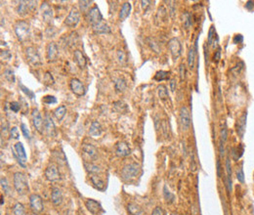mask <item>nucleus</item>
<instances>
[{"label": "nucleus", "mask_w": 254, "mask_h": 215, "mask_svg": "<svg viewBox=\"0 0 254 215\" xmlns=\"http://www.w3.org/2000/svg\"><path fill=\"white\" fill-rule=\"evenodd\" d=\"M32 122L33 125L37 131L39 133H43L44 130V119L41 116L39 110L37 109H34L32 110Z\"/></svg>", "instance_id": "dca6fc26"}, {"label": "nucleus", "mask_w": 254, "mask_h": 215, "mask_svg": "<svg viewBox=\"0 0 254 215\" xmlns=\"http://www.w3.org/2000/svg\"><path fill=\"white\" fill-rule=\"evenodd\" d=\"M10 134H11V137H12L13 139H19V137H20V133H19V130L17 127H12L10 129Z\"/></svg>", "instance_id": "603ef678"}, {"label": "nucleus", "mask_w": 254, "mask_h": 215, "mask_svg": "<svg viewBox=\"0 0 254 215\" xmlns=\"http://www.w3.org/2000/svg\"><path fill=\"white\" fill-rule=\"evenodd\" d=\"M1 205H3V196H1Z\"/></svg>", "instance_id": "338daca9"}, {"label": "nucleus", "mask_w": 254, "mask_h": 215, "mask_svg": "<svg viewBox=\"0 0 254 215\" xmlns=\"http://www.w3.org/2000/svg\"><path fill=\"white\" fill-rule=\"evenodd\" d=\"M88 133L91 137H93V138H98V137H100L101 135H102L103 128L98 121H93L90 125V128H89Z\"/></svg>", "instance_id": "412c9836"}, {"label": "nucleus", "mask_w": 254, "mask_h": 215, "mask_svg": "<svg viewBox=\"0 0 254 215\" xmlns=\"http://www.w3.org/2000/svg\"><path fill=\"white\" fill-rule=\"evenodd\" d=\"M233 41H234V43H236V44H238V43H241L242 41H244V36H242L241 34H237V35H235V37H234V39H233Z\"/></svg>", "instance_id": "052dcab7"}, {"label": "nucleus", "mask_w": 254, "mask_h": 215, "mask_svg": "<svg viewBox=\"0 0 254 215\" xmlns=\"http://www.w3.org/2000/svg\"><path fill=\"white\" fill-rule=\"evenodd\" d=\"M36 3V1H21L17 10L18 14L22 17L27 16L29 10H34Z\"/></svg>", "instance_id": "ddd939ff"}, {"label": "nucleus", "mask_w": 254, "mask_h": 215, "mask_svg": "<svg viewBox=\"0 0 254 215\" xmlns=\"http://www.w3.org/2000/svg\"><path fill=\"white\" fill-rule=\"evenodd\" d=\"M13 184L15 190L18 192L19 195H25L29 190L27 177L22 172H16L14 174Z\"/></svg>", "instance_id": "f257e3e1"}, {"label": "nucleus", "mask_w": 254, "mask_h": 215, "mask_svg": "<svg viewBox=\"0 0 254 215\" xmlns=\"http://www.w3.org/2000/svg\"><path fill=\"white\" fill-rule=\"evenodd\" d=\"M117 59H118V62L120 63L121 65L126 64L127 57H126V54L122 50H118V52H117Z\"/></svg>", "instance_id": "49530a36"}, {"label": "nucleus", "mask_w": 254, "mask_h": 215, "mask_svg": "<svg viewBox=\"0 0 254 215\" xmlns=\"http://www.w3.org/2000/svg\"><path fill=\"white\" fill-rule=\"evenodd\" d=\"M130 12H131V4H130V2L123 3V5L121 6L120 12H119V20L120 21L125 20L130 15Z\"/></svg>", "instance_id": "a878e982"}, {"label": "nucleus", "mask_w": 254, "mask_h": 215, "mask_svg": "<svg viewBox=\"0 0 254 215\" xmlns=\"http://www.w3.org/2000/svg\"><path fill=\"white\" fill-rule=\"evenodd\" d=\"M245 8L247 9V10H249V11H251L254 8V2L253 1H247V2H246V4H245Z\"/></svg>", "instance_id": "e2e57ef3"}, {"label": "nucleus", "mask_w": 254, "mask_h": 215, "mask_svg": "<svg viewBox=\"0 0 254 215\" xmlns=\"http://www.w3.org/2000/svg\"><path fill=\"white\" fill-rule=\"evenodd\" d=\"M40 11H41V15H42L44 22L47 24H51L54 18V13H53V10H52L50 4H48L47 2H43L42 4H41Z\"/></svg>", "instance_id": "f8f14e48"}, {"label": "nucleus", "mask_w": 254, "mask_h": 215, "mask_svg": "<svg viewBox=\"0 0 254 215\" xmlns=\"http://www.w3.org/2000/svg\"><path fill=\"white\" fill-rule=\"evenodd\" d=\"M152 215H165V212H164V210L161 208V207L156 206L155 208L152 210Z\"/></svg>", "instance_id": "4d7b16f0"}, {"label": "nucleus", "mask_w": 254, "mask_h": 215, "mask_svg": "<svg viewBox=\"0 0 254 215\" xmlns=\"http://www.w3.org/2000/svg\"><path fill=\"white\" fill-rule=\"evenodd\" d=\"M80 21V13L76 8H72L70 10V12L69 13V15L66 16V20H65V25H68L69 28H75L78 25Z\"/></svg>", "instance_id": "6e6552de"}, {"label": "nucleus", "mask_w": 254, "mask_h": 215, "mask_svg": "<svg viewBox=\"0 0 254 215\" xmlns=\"http://www.w3.org/2000/svg\"><path fill=\"white\" fill-rule=\"evenodd\" d=\"M163 196L164 199L168 202V203H172L175 201V196L174 194L170 192V190L168 189L167 185H164L163 186Z\"/></svg>", "instance_id": "473e14b6"}, {"label": "nucleus", "mask_w": 254, "mask_h": 215, "mask_svg": "<svg viewBox=\"0 0 254 215\" xmlns=\"http://www.w3.org/2000/svg\"><path fill=\"white\" fill-rule=\"evenodd\" d=\"M180 122L183 130L187 131L190 126V114L188 107L183 106L180 109Z\"/></svg>", "instance_id": "9b49d317"}, {"label": "nucleus", "mask_w": 254, "mask_h": 215, "mask_svg": "<svg viewBox=\"0 0 254 215\" xmlns=\"http://www.w3.org/2000/svg\"><path fill=\"white\" fill-rule=\"evenodd\" d=\"M79 9L81 12L83 13H88V11L90 10V5L92 4V1H79Z\"/></svg>", "instance_id": "ea45409f"}, {"label": "nucleus", "mask_w": 254, "mask_h": 215, "mask_svg": "<svg viewBox=\"0 0 254 215\" xmlns=\"http://www.w3.org/2000/svg\"><path fill=\"white\" fill-rule=\"evenodd\" d=\"M21 130H22V132H23V134H24V136L25 137V138H27V139H31V134H29V130H28V126H27V125H25V123H22V124H21Z\"/></svg>", "instance_id": "09e8293b"}, {"label": "nucleus", "mask_w": 254, "mask_h": 215, "mask_svg": "<svg viewBox=\"0 0 254 215\" xmlns=\"http://www.w3.org/2000/svg\"><path fill=\"white\" fill-rule=\"evenodd\" d=\"M82 150H83L84 153L91 159H93V161H95V159L98 158V151H97L96 148L93 145H91V144H84V145L82 146Z\"/></svg>", "instance_id": "4be33fe9"}, {"label": "nucleus", "mask_w": 254, "mask_h": 215, "mask_svg": "<svg viewBox=\"0 0 254 215\" xmlns=\"http://www.w3.org/2000/svg\"><path fill=\"white\" fill-rule=\"evenodd\" d=\"M141 3H142V7H143V9L146 11L147 10V7L150 6V3H152V2L151 1H141Z\"/></svg>", "instance_id": "0e129e2a"}, {"label": "nucleus", "mask_w": 254, "mask_h": 215, "mask_svg": "<svg viewBox=\"0 0 254 215\" xmlns=\"http://www.w3.org/2000/svg\"><path fill=\"white\" fill-rule=\"evenodd\" d=\"M246 118H247V113H244L242 116L238 119L237 122V132L241 138H244L245 127H246Z\"/></svg>", "instance_id": "aec40b11"}, {"label": "nucleus", "mask_w": 254, "mask_h": 215, "mask_svg": "<svg viewBox=\"0 0 254 215\" xmlns=\"http://www.w3.org/2000/svg\"><path fill=\"white\" fill-rule=\"evenodd\" d=\"M4 75V77L6 80H8L9 82H15V75H14V70L11 69H6L3 72Z\"/></svg>", "instance_id": "58836bf2"}, {"label": "nucleus", "mask_w": 254, "mask_h": 215, "mask_svg": "<svg viewBox=\"0 0 254 215\" xmlns=\"http://www.w3.org/2000/svg\"><path fill=\"white\" fill-rule=\"evenodd\" d=\"M148 41H149V45L152 47V49H154L155 52H158L159 51V48H158V44L155 42L154 39L152 38H148Z\"/></svg>", "instance_id": "864d4df0"}, {"label": "nucleus", "mask_w": 254, "mask_h": 215, "mask_svg": "<svg viewBox=\"0 0 254 215\" xmlns=\"http://www.w3.org/2000/svg\"><path fill=\"white\" fill-rule=\"evenodd\" d=\"M168 49H169L174 60H177L180 57L182 52V46L180 41L177 38H171L169 40V42H168Z\"/></svg>", "instance_id": "9d476101"}, {"label": "nucleus", "mask_w": 254, "mask_h": 215, "mask_svg": "<svg viewBox=\"0 0 254 215\" xmlns=\"http://www.w3.org/2000/svg\"><path fill=\"white\" fill-rule=\"evenodd\" d=\"M226 171H227V177L232 178V165L229 158H226Z\"/></svg>", "instance_id": "3c124183"}, {"label": "nucleus", "mask_w": 254, "mask_h": 215, "mask_svg": "<svg viewBox=\"0 0 254 215\" xmlns=\"http://www.w3.org/2000/svg\"><path fill=\"white\" fill-rule=\"evenodd\" d=\"M115 154H117V157L120 158H125L127 155H129L131 154V149L128 146V144L126 142H123V141H120L117 144V148H115Z\"/></svg>", "instance_id": "6ab92c4d"}, {"label": "nucleus", "mask_w": 254, "mask_h": 215, "mask_svg": "<svg viewBox=\"0 0 254 215\" xmlns=\"http://www.w3.org/2000/svg\"><path fill=\"white\" fill-rule=\"evenodd\" d=\"M44 131L49 137H54L56 135L55 124L48 113L45 114V118H44Z\"/></svg>", "instance_id": "a211bd4d"}, {"label": "nucleus", "mask_w": 254, "mask_h": 215, "mask_svg": "<svg viewBox=\"0 0 254 215\" xmlns=\"http://www.w3.org/2000/svg\"><path fill=\"white\" fill-rule=\"evenodd\" d=\"M25 54H27V59L28 61L31 63L33 66H39L42 64L41 61L40 55L34 47H28L25 50Z\"/></svg>", "instance_id": "1a4fd4ad"}, {"label": "nucleus", "mask_w": 254, "mask_h": 215, "mask_svg": "<svg viewBox=\"0 0 254 215\" xmlns=\"http://www.w3.org/2000/svg\"><path fill=\"white\" fill-rule=\"evenodd\" d=\"M216 36V32H215V28L213 25H211L210 29L208 31V45H211L213 43V38H215Z\"/></svg>", "instance_id": "a18cd8bd"}, {"label": "nucleus", "mask_w": 254, "mask_h": 215, "mask_svg": "<svg viewBox=\"0 0 254 215\" xmlns=\"http://www.w3.org/2000/svg\"><path fill=\"white\" fill-rule=\"evenodd\" d=\"M224 144L223 141L220 140V143H219V154H220V157L224 158L225 157V149H224Z\"/></svg>", "instance_id": "bf43d9fd"}, {"label": "nucleus", "mask_w": 254, "mask_h": 215, "mask_svg": "<svg viewBox=\"0 0 254 215\" xmlns=\"http://www.w3.org/2000/svg\"><path fill=\"white\" fill-rule=\"evenodd\" d=\"M13 213L14 215H27L25 213V206L20 202H17L13 207Z\"/></svg>", "instance_id": "f704fd0d"}, {"label": "nucleus", "mask_w": 254, "mask_h": 215, "mask_svg": "<svg viewBox=\"0 0 254 215\" xmlns=\"http://www.w3.org/2000/svg\"><path fill=\"white\" fill-rule=\"evenodd\" d=\"M10 109L14 113H18L21 110V104L18 102H11L10 103Z\"/></svg>", "instance_id": "8fccbe9b"}, {"label": "nucleus", "mask_w": 254, "mask_h": 215, "mask_svg": "<svg viewBox=\"0 0 254 215\" xmlns=\"http://www.w3.org/2000/svg\"><path fill=\"white\" fill-rule=\"evenodd\" d=\"M66 113V107L65 106H60L54 110V116L59 121H61L65 117Z\"/></svg>", "instance_id": "c756f323"}, {"label": "nucleus", "mask_w": 254, "mask_h": 215, "mask_svg": "<svg viewBox=\"0 0 254 215\" xmlns=\"http://www.w3.org/2000/svg\"><path fill=\"white\" fill-rule=\"evenodd\" d=\"M42 103L47 104V105H52V104L57 103V99H56L54 96L47 95V96H44V97L42 98Z\"/></svg>", "instance_id": "c03bdc74"}, {"label": "nucleus", "mask_w": 254, "mask_h": 215, "mask_svg": "<svg viewBox=\"0 0 254 215\" xmlns=\"http://www.w3.org/2000/svg\"><path fill=\"white\" fill-rule=\"evenodd\" d=\"M127 210L131 215H145L144 210L141 208L139 205H137L136 203H128L127 205Z\"/></svg>", "instance_id": "cd10ccee"}, {"label": "nucleus", "mask_w": 254, "mask_h": 215, "mask_svg": "<svg viewBox=\"0 0 254 215\" xmlns=\"http://www.w3.org/2000/svg\"><path fill=\"white\" fill-rule=\"evenodd\" d=\"M183 17H184V20H183V22H184V27L186 28H189L192 25V16H190V14L189 12H185Z\"/></svg>", "instance_id": "a19ab883"}, {"label": "nucleus", "mask_w": 254, "mask_h": 215, "mask_svg": "<svg viewBox=\"0 0 254 215\" xmlns=\"http://www.w3.org/2000/svg\"><path fill=\"white\" fill-rule=\"evenodd\" d=\"M85 206H86L87 210L90 212L92 215H100L101 212H103V207L101 205V203L98 202L95 199H89L85 202Z\"/></svg>", "instance_id": "4468645a"}, {"label": "nucleus", "mask_w": 254, "mask_h": 215, "mask_svg": "<svg viewBox=\"0 0 254 215\" xmlns=\"http://www.w3.org/2000/svg\"><path fill=\"white\" fill-rule=\"evenodd\" d=\"M158 92L159 98L161 100H165L166 98H168V96H169L168 91H167V88H166V86H164V85H159V86L158 87Z\"/></svg>", "instance_id": "e433bc0d"}, {"label": "nucleus", "mask_w": 254, "mask_h": 215, "mask_svg": "<svg viewBox=\"0 0 254 215\" xmlns=\"http://www.w3.org/2000/svg\"><path fill=\"white\" fill-rule=\"evenodd\" d=\"M139 172H140V165L136 163V162H131V163H128L125 166H123L120 175L123 180L129 181L136 178L139 175Z\"/></svg>", "instance_id": "7ed1b4c3"}, {"label": "nucleus", "mask_w": 254, "mask_h": 215, "mask_svg": "<svg viewBox=\"0 0 254 215\" xmlns=\"http://www.w3.org/2000/svg\"><path fill=\"white\" fill-rule=\"evenodd\" d=\"M171 90L172 91H174L175 90V87H174V84H175V81L174 80H171Z\"/></svg>", "instance_id": "69168bd1"}, {"label": "nucleus", "mask_w": 254, "mask_h": 215, "mask_svg": "<svg viewBox=\"0 0 254 215\" xmlns=\"http://www.w3.org/2000/svg\"><path fill=\"white\" fill-rule=\"evenodd\" d=\"M19 87L21 88V90L23 91L24 93H25V95H27L28 98H31V99H34V93H33V92H32L31 90H29V89H28V87H25L23 83H20V84H19Z\"/></svg>", "instance_id": "79ce46f5"}, {"label": "nucleus", "mask_w": 254, "mask_h": 215, "mask_svg": "<svg viewBox=\"0 0 254 215\" xmlns=\"http://www.w3.org/2000/svg\"><path fill=\"white\" fill-rule=\"evenodd\" d=\"M220 59H221V51H220V49H218L214 55V61L216 63H218L220 61Z\"/></svg>", "instance_id": "680f3d73"}, {"label": "nucleus", "mask_w": 254, "mask_h": 215, "mask_svg": "<svg viewBox=\"0 0 254 215\" xmlns=\"http://www.w3.org/2000/svg\"><path fill=\"white\" fill-rule=\"evenodd\" d=\"M45 178L49 181V182H56V181L60 180L61 178V174L58 169V166L55 163H50L45 169Z\"/></svg>", "instance_id": "423d86ee"}, {"label": "nucleus", "mask_w": 254, "mask_h": 215, "mask_svg": "<svg viewBox=\"0 0 254 215\" xmlns=\"http://www.w3.org/2000/svg\"><path fill=\"white\" fill-rule=\"evenodd\" d=\"M196 46H192L190 48L189 54H188V65L190 69H193L195 66V60H196Z\"/></svg>", "instance_id": "c85d7f7f"}, {"label": "nucleus", "mask_w": 254, "mask_h": 215, "mask_svg": "<svg viewBox=\"0 0 254 215\" xmlns=\"http://www.w3.org/2000/svg\"><path fill=\"white\" fill-rule=\"evenodd\" d=\"M47 53V60L49 62H56L59 57V49L58 45L55 42H50L47 45L46 49Z\"/></svg>", "instance_id": "f3484780"}, {"label": "nucleus", "mask_w": 254, "mask_h": 215, "mask_svg": "<svg viewBox=\"0 0 254 215\" xmlns=\"http://www.w3.org/2000/svg\"><path fill=\"white\" fill-rule=\"evenodd\" d=\"M32 215H36V213H33V214H32Z\"/></svg>", "instance_id": "774afa93"}, {"label": "nucleus", "mask_w": 254, "mask_h": 215, "mask_svg": "<svg viewBox=\"0 0 254 215\" xmlns=\"http://www.w3.org/2000/svg\"><path fill=\"white\" fill-rule=\"evenodd\" d=\"M216 168H217L218 178H221L222 177V166H221V162H220V159H217V161H216Z\"/></svg>", "instance_id": "13d9d810"}, {"label": "nucleus", "mask_w": 254, "mask_h": 215, "mask_svg": "<svg viewBox=\"0 0 254 215\" xmlns=\"http://www.w3.org/2000/svg\"><path fill=\"white\" fill-rule=\"evenodd\" d=\"M92 28H93V31H94L96 33H98V34H103V33H110L111 32L110 27L105 23L104 21L102 22V23H99L95 25H93Z\"/></svg>", "instance_id": "393cba45"}, {"label": "nucleus", "mask_w": 254, "mask_h": 215, "mask_svg": "<svg viewBox=\"0 0 254 215\" xmlns=\"http://www.w3.org/2000/svg\"><path fill=\"white\" fill-rule=\"evenodd\" d=\"M114 110L119 113H126L127 110H128V107H127V105L124 102L117 101V102L114 103Z\"/></svg>", "instance_id": "7c9ffc66"}, {"label": "nucleus", "mask_w": 254, "mask_h": 215, "mask_svg": "<svg viewBox=\"0 0 254 215\" xmlns=\"http://www.w3.org/2000/svg\"><path fill=\"white\" fill-rule=\"evenodd\" d=\"M13 153L16 159L18 161L19 164L23 167H25V162H27V154H25V150L23 146V144L21 142H17L15 144V147H14V150Z\"/></svg>", "instance_id": "20e7f679"}, {"label": "nucleus", "mask_w": 254, "mask_h": 215, "mask_svg": "<svg viewBox=\"0 0 254 215\" xmlns=\"http://www.w3.org/2000/svg\"><path fill=\"white\" fill-rule=\"evenodd\" d=\"M1 186H2L3 190H4V192L6 193V194L9 195L10 192H11V188H10V185H9L8 180H7L6 178H4V177L1 178Z\"/></svg>", "instance_id": "37998d69"}, {"label": "nucleus", "mask_w": 254, "mask_h": 215, "mask_svg": "<svg viewBox=\"0 0 254 215\" xmlns=\"http://www.w3.org/2000/svg\"><path fill=\"white\" fill-rule=\"evenodd\" d=\"M169 75L170 72H165V70H158L154 76V79L156 81H163V80H168L169 79Z\"/></svg>", "instance_id": "72a5a7b5"}, {"label": "nucleus", "mask_w": 254, "mask_h": 215, "mask_svg": "<svg viewBox=\"0 0 254 215\" xmlns=\"http://www.w3.org/2000/svg\"><path fill=\"white\" fill-rule=\"evenodd\" d=\"M69 88L72 91V93H74L76 96H83L85 94V92H86L83 83L77 78H72L70 80Z\"/></svg>", "instance_id": "2eb2a0df"}, {"label": "nucleus", "mask_w": 254, "mask_h": 215, "mask_svg": "<svg viewBox=\"0 0 254 215\" xmlns=\"http://www.w3.org/2000/svg\"><path fill=\"white\" fill-rule=\"evenodd\" d=\"M90 180H91V182L93 184V186H94L96 189H98V190H100V191H103L104 189H105L104 181L101 179L100 176H98L97 174H91Z\"/></svg>", "instance_id": "bb28decb"}, {"label": "nucleus", "mask_w": 254, "mask_h": 215, "mask_svg": "<svg viewBox=\"0 0 254 215\" xmlns=\"http://www.w3.org/2000/svg\"><path fill=\"white\" fill-rule=\"evenodd\" d=\"M73 58H74V61H75V63L78 65V66L79 68H85V66H86V58H85V56L83 54H82V52L79 51V50H75L73 53Z\"/></svg>", "instance_id": "b1692460"}, {"label": "nucleus", "mask_w": 254, "mask_h": 215, "mask_svg": "<svg viewBox=\"0 0 254 215\" xmlns=\"http://www.w3.org/2000/svg\"><path fill=\"white\" fill-rule=\"evenodd\" d=\"M84 166H85V169H86L90 174H97L98 172H100V170H101L99 166H97L93 163H87V162H85Z\"/></svg>", "instance_id": "c9c22d12"}, {"label": "nucleus", "mask_w": 254, "mask_h": 215, "mask_svg": "<svg viewBox=\"0 0 254 215\" xmlns=\"http://www.w3.org/2000/svg\"><path fill=\"white\" fill-rule=\"evenodd\" d=\"M227 138H228V130L226 127H223L221 130V138H220V140L223 141V143H226Z\"/></svg>", "instance_id": "6e6d98bb"}, {"label": "nucleus", "mask_w": 254, "mask_h": 215, "mask_svg": "<svg viewBox=\"0 0 254 215\" xmlns=\"http://www.w3.org/2000/svg\"><path fill=\"white\" fill-rule=\"evenodd\" d=\"M54 82H55V80L53 78V75H52L49 72H46L45 75L43 76V83L47 85V86H51V85L54 84Z\"/></svg>", "instance_id": "4c0bfd02"}, {"label": "nucleus", "mask_w": 254, "mask_h": 215, "mask_svg": "<svg viewBox=\"0 0 254 215\" xmlns=\"http://www.w3.org/2000/svg\"><path fill=\"white\" fill-rule=\"evenodd\" d=\"M237 179L240 183L244 184V172L241 167L237 169Z\"/></svg>", "instance_id": "de8ad7c7"}, {"label": "nucleus", "mask_w": 254, "mask_h": 215, "mask_svg": "<svg viewBox=\"0 0 254 215\" xmlns=\"http://www.w3.org/2000/svg\"><path fill=\"white\" fill-rule=\"evenodd\" d=\"M87 21H88V23L92 25V27L97 25V24H99V23H102V22L104 21L103 15L101 14L100 10L97 6H93L92 8L88 11Z\"/></svg>", "instance_id": "39448f33"}, {"label": "nucleus", "mask_w": 254, "mask_h": 215, "mask_svg": "<svg viewBox=\"0 0 254 215\" xmlns=\"http://www.w3.org/2000/svg\"><path fill=\"white\" fill-rule=\"evenodd\" d=\"M14 31L21 42L27 41L29 38V25L25 21H18L14 25Z\"/></svg>", "instance_id": "f03ea898"}, {"label": "nucleus", "mask_w": 254, "mask_h": 215, "mask_svg": "<svg viewBox=\"0 0 254 215\" xmlns=\"http://www.w3.org/2000/svg\"><path fill=\"white\" fill-rule=\"evenodd\" d=\"M51 201L55 205H60L63 202V194L59 188L54 187L51 192Z\"/></svg>", "instance_id": "5701e85b"}, {"label": "nucleus", "mask_w": 254, "mask_h": 215, "mask_svg": "<svg viewBox=\"0 0 254 215\" xmlns=\"http://www.w3.org/2000/svg\"><path fill=\"white\" fill-rule=\"evenodd\" d=\"M114 87L117 92H122L126 88V81L123 77H118L114 80Z\"/></svg>", "instance_id": "2f4dec72"}, {"label": "nucleus", "mask_w": 254, "mask_h": 215, "mask_svg": "<svg viewBox=\"0 0 254 215\" xmlns=\"http://www.w3.org/2000/svg\"><path fill=\"white\" fill-rule=\"evenodd\" d=\"M29 205H31V208L33 211V213H40L44 209L42 199H41L39 195H31V196H29Z\"/></svg>", "instance_id": "0eeeda50"}, {"label": "nucleus", "mask_w": 254, "mask_h": 215, "mask_svg": "<svg viewBox=\"0 0 254 215\" xmlns=\"http://www.w3.org/2000/svg\"><path fill=\"white\" fill-rule=\"evenodd\" d=\"M12 57V54L8 50H2L1 51V59L2 60H9Z\"/></svg>", "instance_id": "5fc2aeb1"}]
</instances>
